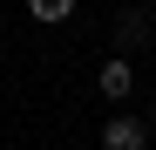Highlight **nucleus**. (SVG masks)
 Here are the masks:
<instances>
[{
    "label": "nucleus",
    "mask_w": 156,
    "mask_h": 150,
    "mask_svg": "<svg viewBox=\"0 0 156 150\" xmlns=\"http://www.w3.org/2000/svg\"><path fill=\"white\" fill-rule=\"evenodd\" d=\"M149 143V123L143 116H109L102 123V150H143Z\"/></svg>",
    "instance_id": "f257e3e1"
},
{
    "label": "nucleus",
    "mask_w": 156,
    "mask_h": 150,
    "mask_svg": "<svg viewBox=\"0 0 156 150\" xmlns=\"http://www.w3.org/2000/svg\"><path fill=\"white\" fill-rule=\"evenodd\" d=\"M95 89L109 96V103H122V96L136 89V68H129V55H109V62H102V75H95Z\"/></svg>",
    "instance_id": "f03ea898"
},
{
    "label": "nucleus",
    "mask_w": 156,
    "mask_h": 150,
    "mask_svg": "<svg viewBox=\"0 0 156 150\" xmlns=\"http://www.w3.org/2000/svg\"><path fill=\"white\" fill-rule=\"evenodd\" d=\"M115 41H122V48H143V41H149V14H136V7H129V14L115 21Z\"/></svg>",
    "instance_id": "7ed1b4c3"
},
{
    "label": "nucleus",
    "mask_w": 156,
    "mask_h": 150,
    "mask_svg": "<svg viewBox=\"0 0 156 150\" xmlns=\"http://www.w3.org/2000/svg\"><path fill=\"white\" fill-rule=\"evenodd\" d=\"M27 14L55 28V21H68V14H75V0H27Z\"/></svg>",
    "instance_id": "20e7f679"
},
{
    "label": "nucleus",
    "mask_w": 156,
    "mask_h": 150,
    "mask_svg": "<svg viewBox=\"0 0 156 150\" xmlns=\"http://www.w3.org/2000/svg\"><path fill=\"white\" fill-rule=\"evenodd\" d=\"M149 130H156V103H149Z\"/></svg>",
    "instance_id": "39448f33"
}]
</instances>
